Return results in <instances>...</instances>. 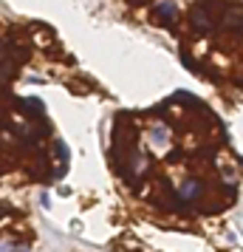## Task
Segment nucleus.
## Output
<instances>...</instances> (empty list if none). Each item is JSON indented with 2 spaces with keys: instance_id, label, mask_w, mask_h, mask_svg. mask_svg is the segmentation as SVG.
<instances>
[{
  "instance_id": "1",
  "label": "nucleus",
  "mask_w": 243,
  "mask_h": 252,
  "mask_svg": "<svg viewBox=\"0 0 243 252\" xmlns=\"http://www.w3.org/2000/svg\"><path fill=\"white\" fill-rule=\"evenodd\" d=\"M198 196H201V185L198 182H187L181 187V202H195Z\"/></svg>"
},
{
  "instance_id": "2",
  "label": "nucleus",
  "mask_w": 243,
  "mask_h": 252,
  "mask_svg": "<svg viewBox=\"0 0 243 252\" xmlns=\"http://www.w3.org/2000/svg\"><path fill=\"white\" fill-rule=\"evenodd\" d=\"M159 15L170 23V20H176V6L170 3V0H164V3H159Z\"/></svg>"
},
{
  "instance_id": "3",
  "label": "nucleus",
  "mask_w": 243,
  "mask_h": 252,
  "mask_svg": "<svg viewBox=\"0 0 243 252\" xmlns=\"http://www.w3.org/2000/svg\"><path fill=\"white\" fill-rule=\"evenodd\" d=\"M153 139H156V145H164V139H167V131H164V128H156V131H153Z\"/></svg>"
},
{
  "instance_id": "4",
  "label": "nucleus",
  "mask_w": 243,
  "mask_h": 252,
  "mask_svg": "<svg viewBox=\"0 0 243 252\" xmlns=\"http://www.w3.org/2000/svg\"><path fill=\"white\" fill-rule=\"evenodd\" d=\"M40 202H43V207H51V196H49V193H43V196H40Z\"/></svg>"
}]
</instances>
